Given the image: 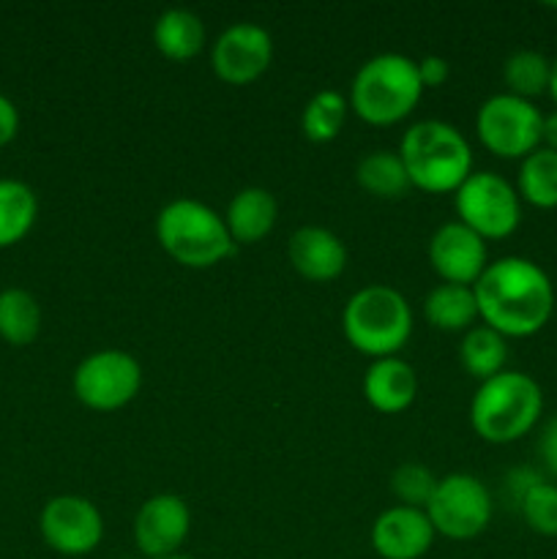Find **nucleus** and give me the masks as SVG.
Returning <instances> with one entry per match:
<instances>
[{
  "instance_id": "f257e3e1",
  "label": "nucleus",
  "mask_w": 557,
  "mask_h": 559,
  "mask_svg": "<svg viewBox=\"0 0 557 559\" xmlns=\"http://www.w3.org/2000/svg\"><path fill=\"white\" fill-rule=\"evenodd\" d=\"M473 293L481 322L506 338L535 336L555 311L552 278L528 257H502L489 262Z\"/></svg>"
},
{
  "instance_id": "f03ea898",
  "label": "nucleus",
  "mask_w": 557,
  "mask_h": 559,
  "mask_svg": "<svg viewBox=\"0 0 557 559\" xmlns=\"http://www.w3.org/2000/svg\"><path fill=\"white\" fill-rule=\"evenodd\" d=\"M399 156L413 189L426 194H457L473 175V151L457 126L446 120H420L404 131Z\"/></svg>"
},
{
  "instance_id": "7ed1b4c3",
  "label": "nucleus",
  "mask_w": 557,
  "mask_h": 559,
  "mask_svg": "<svg viewBox=\"0 0 557 559\" xmlns=\"http://www.w3.org/2000/svg\"><path fill=\"white\" fill-rule=\"evenodd\" d=\"M544 413L541 385L524 371H500L481 382L470 402V424L475 435L491 445H511L522 440Z\"/></svg>"
},
{
  "instance_id": "20e7f679",
  "label": "nucleus",
  "mask_w": 557,
  "mask_h": 559,
  "mask_svg": "<svg viewBox=\"0 0 557 559\" xmlns=\"http://www.w3.org/2000/svg\"><path fill=\"white\" fill-rule=\"evenodd\" d=\"M156 238L158 246L178 265L191 267V271L216 267L218 262L229 260L238 251L224 216H218L205 202L189 200V197L167 202L158 211Z\"/></svg>"
},
{
  "instance_id": "39448f33",
  "label": "nucleus",
  "mask_w": 557,
  "mask_h": 559,
  "mask_svg": "<svg viewBox=\"0 0 557 559\" xmlns=\"http://www.w3.org/2000/svg\"><path fill=\"white\" fill-rule=\"evenodd\" d=\"M424 96L418 63L407 55L386 52L366 60L349 85V109L369 126H393L407 118Z\"/></svg>"
},
{
  "instance_id": "423d86ee",
  "label": "nucleus",
  "mask_w": 557,
  "mask_h": 559,
  "mask_svg": "<svg viewBox=\"0 0 557 559\" xmlns=\"http://www.w3.org/2000/svg\"><path fill=\"white\" fill-rule=\"evenodd\" d=\"M344 338L369 358H396L413 336V309L399 289L369 284L347 300L342 311Z\"/></svg>"
},
{
  "instance_id": "0eeeda50",
  "label": "nucleus",
  "mask_w": 557,
  "mask_h": 559,
  "mask_svg": "<svg viewBox=\"0 0 557 559\" xmlns=\"http://www.w3.org/2000/svg\"><path fill=\"white\" fill-rule=\"evenodd\" d=\"M541 129H544V115L533 102L511 96V93H497L481 104L475 115V134L481 145L497 158H528L530 153L541 147Z\"/></svg>"
},
{
  "instance_id": "6e6552de",
  "label": "nucleus",
  "mask_w": 557,
  "mask_h": 559,
  "mask_svg": "<svg viewBox=\"0 0 557 559\" xmlns=\"http://www.w3.org/2000/svg\"><path fill=\"white\" fill-rule=\"evenodd\" d=\"M457 222L484 240L511 238L522 224V200L506 178L495 173H473L453 197Z\"/></svg>"
},
{
  "instance_id": "1a4fd4ad",
  "label": "nucleus",
  "mask_w": 557,
  "mask_h": 559,
  "mask_svg": "<svg viewBox=\"0 0 557 559\" xmlns=\"http://www.w3.org/2000/svg\"><path fill=\"white\" fill-rule=\"evenodd\" d=\"M491 495L475 475L453 473L437 480V489L426 506L437 535L451 540H473L489 527Z\"/></svg>"
},
{
  "instance_id": "9d476101",
  "label": "nucleus",
  "mask_w": 557,
  "mask_h": 559,
  "mask_svg": "<svg viewBox=\"0 0 557 559\" xmlns=\"http://www.w3.org/2000/svg\"><path fill=\"white\" fill-rule=\"evenodd\" d=\"M74 396L96 413H115L137 399L142 369L123 349H98L74 369Z\"/></svg>"
},
{
  "instance_id": "9b49d317",
  "label": "nucleus",
  "mask_w": 557,
  "mask_h": 559,
  "mask_svg": "<svg viewBox=\"0 0 557 559\" xmlns=\"http://www.w3.org/2000/svg\"><path fill=\"white\" fill-rule=\"evenodd\" d=\"M44 544L63 557H85L104 538V516L87 497L60 495L42 508L38 516Z\"/></svg>"
},
{
  "instance_id": "f8f14e48",
  "label": "nucleus",
  "mask_w": 557,
  "mask_h": 559,
  "mask_svg": "<svg viewBox=\"0 0 557 559\" xmlns=\"http://www.w3.org/2000/svg\"><path fill=\"white\" fill-rule=\"evenodd\" d=\"M273 60V41L265 27L254 22L229 25L216 38L211 52L213 74L227 85H251L268 71Z\"/></svg>"
},
{
  "instance_id": "ddd939ff",
  "label": "nucleus",
  "mask_w": 557,
  "mask_h": 559,
  "mask_svg": "<svg viewBox=\"0 0 557 559\" xmlns=\"http://www.w3.org/2000/svg\"><path fill=\"white\" fill-rule=\"evenodd\" d=\"M191 533V511L183 497L156 495L134 516V544L147 559L178 555Z\"/></svg>"
},
{
  "instance_id": "4468645a",
  "label": "nucleus",
  "mask_w": 557,
  "mask_h": 559,
  "mask_svg": "<svg viewBox=\"0 0 557 559\" xmlns=\"http://www.w3.org/2000/svg\"><path fill=\"white\" fill-rule=\"evenodd\" d=\"M429 262L437 276L442 278V284L475 287L481 273L489 265L486 240L478 238L470 227H464L462 222H448L431 235Z\"/></svg>"
},
{
  "instance_id": "2eb2a0df",
  "label": "nucleus",
  "mask_w": 557,
  "mask_h": 559,
  "mask_svg": "<svg viewBox=\"0 0 557 559\" xmlns=\"http://www.w3.org/2000/svg\"><path fill=\"white\" fill-rule=\"evenodd\" d=\"M435 527L426 511L393 506L371 524V546L382 559H420L435 546Z\"/></svg>"
},
{
  "instance_id": "dca6fc26",
  "label": "nucleus",
  "mask_w": 557,
  "mask_h": 559,
  "mask_svg": "<svg viewBox=\"0 0 557 559\" xmlns=\"http://www.w3.org/2000/svg\"><path fill=\"white\" fill-rule=\"evenodd\" d=\"M289 262L295 273L306 282L328 284L339 278L347 267V249L342 240L325 227H300L289 238Z\"/></svg>"
},
{
  "instance_id": "f3484780",
  "label": "nucleus",
  "mask_w": 557,
  "mask_h": 559,
  "mask_svg": "<svg viewBox=\"0 0 557 559\" xmlns=\"http://www.w3.org/2000/svg\"><path fill=\"white\" fill-rule=\"evenodd\" d=\"M364 396L377 413L399 415L418 396V377L402 358H380L366 371Z\"/></svg>"
},
{
  "instance_id": "a211bd4d",
  "label": "nucleus",
  "mask_w": 557,
  "mask_h": 559,
  "mask_svg": "<svg viewBox=\"0 0 557 559\" xmlns=\"http://www.w3.org/2000/svg\"><path fill=\"white\" fill-rule=\"evenodd\" d=\"M278 218V202L276 197L260 186H249V189L238 191L229 200L227 213H224V224H227L229 235H233L235 246H254L271 235Z\"/></svg>"
},
{
  "instance_id": "6ab92c4d",
  "label": "nucleus",
  "mask_w": 557,
  "mask_h": 559,
  "mask_svg": "<svg viewBox=\"0 0 557 559\" xmlns=\"http://www.w3.org/2000/svg\"><path fill=\"white\" fill-rule=\"evenodd\" d=\"M424 317L431 328L442 333H467L475 320H481L473 287L440 284L426 295Z\"/></svg>"
},
{
  "instance_id": "aec40b11",
  "label": "nucleus",
  "mask_w": 557,
  "mask_h": 559,
  "mask_svg": "<svg viewBox=\"0 0 557 559\" xmlns=\"http://www.w3.org/2000/svg\"><path fill=\"white\" fill-rule=\"evenodd\" d=\"M153 44L167 60H189L205 47V25L189 9H169L153 25Z\"/></svg>"
},
{
  "instance_id": "412c9836",
  "label": "nucleus",
  "mask_w": 557,
  "mask_h": 559,
  "mask_svg": "<svg viewBox=\"0 0 557 559\" xmlns=\"http://www.w3.org/2000/svg\"><path fill=\"white\" fill-rule=\"evenodd\" d=\"M38 218V197L27 183L0 178V249H11L27 238Z\"/></svg>"
},
{
  "instance_id": "4be33fe9",
  "label": "nucleus",
  "mask_w": 557,
  "mask_h": 559,
  "mask_svg": "<svg viewBox=\"0 0 557 559\" xmlns=\"http://www.w3.org/2000/svg\"><path fill=\"white\" fill-rule=\"evenodd\" d=\"M355 180L366 194L377 200H402L413 189L399 151H371L358 162Z\"/></svg>"
},
{
  "instance_id": "5701e85b",
  "label": "nucleus",
  "mask_w": 557,
  "mask_h": 559,
  "mask_svg": "<svg viewBox=\"0 0 557 559\" xmlns=\"http://www.w3.org/2000/svg\"><path fill=\"white\" fill-rule=\"evenodd\" d=\"M459 360H462V369L470 377L481 382L491 380L500 371H506V336H500V333L486 325H473L462 336V344H459Z\"/></svg>"
},
{
  "instance_id": "b1692460",
  "label": "nucleus",
  "mask_w": 557,
  "mask_h": 559,
  "mask_svg": "<svg viewBox=\"0 0 557 559\" xmlns=\"http://www.w3.org/2000/svg\"><path fill=\"white\" fill-rule=\"evenodd\" d=\"M42 333V306L27 289H0V338L14 347L36 342Z\"/></svg>"
},
{
  "instance_id": "393cba45",
  "label": "nucleus",
  "mask_w": 557,
  "mask_h": 559,
  "mask_svg": "<svg viewBox=\"0 0 557 559\" xmlns=\"http://www.w3.org/2000/svg\"><path fill=\"white\" fill-rule=\"evenodd\" d=\"M519 200L538 211H555L557 207V151L538 147L522 158L519 164Z\"/></svg>"
},
{
  "instance_id": "a878e982",
  "label": "nucleus",
  "mask_w": 557,
  "mask_h": 559,
  "mask_svg": "<svg viewBox=\"0 0 557 559\" xmlns=\"http://www.w3.org/2000/svg\"><path fill=\"white\" fill-rule=\"evenodd\" d=\"M552 60L535 49H519L502 66V82H506L511 96L533 102L541 93H549Z\"/></svg>"
},
{
  "instance_id": "bb28decb",
  "label": "nucleus",
  "mask_w": 557,
  "mask_h": 559,
  "mask_svg": "<svg viewBox=\"0 0 557 559\" xmlns=\"http://www.w3.org/2000/svg\"><path fill=\"white\" fill-rule=\"evenodd\" d=\"M349 102L339 91H320L309 98L304 115H300V129L306 140L311 142H333L344 129Z\"/></svg>"
},
{
  "instance_id": "cd10ccee",
  "label": "nucleus",
  "mask_w": 557,
  "mask_h": 559,
  "mask_svg": "<svg viewBox=\"0 0 557 559\" xmlns=\"http://www.w3.org/2000/svg\"><path fill=\"white\" fill-rule=\"evenodd\" d=\"M437 480L440 478H435V473H431L426 464L404 462L393 469L391 491H393V497L399 500V506L426 511V506H429L431 495H435V489H437Z\"/></svg>"
},
{
  "instance_id": "c85d7f7f",
  "label": "nucleus",
  "mask_w": 557,
  "mask_h": 559,
  "mask_svg": "<svg viewBox=\"0 0 557 559\" xmlns=\"http://www.w3.org/2000/svg\"><path fill=\"white\" fill-rule=\"evenodd\" d=\"M524 524L544 538H557V486L538 480L519 502Z\"/></svg>"
},
{
  "instance_id": "c756f323",
  "label": "nucleus",
  "mask_w": 557,
  "mask_h": 559,
  "mask_svg": "<svg viewBox=\"0 0 557 559\" xmlns=\"http://www.w3.org/2000/svg\"><path fill=\"white\" fill-rule=\"evenodd\" d=\"M418 74L420 82H424V91L426 87H442L448 82V76H451V66L440 55H429V58L418 60Z\"/></svg>"
},
{
  "instance_id": "7c9ffc66",
  "label": "nucleus",
  "mask_w": 557,
  "mask_h": 559,
  "mask_svg": "<svg viewBox=\"0 0 557 559\" xmlns=\"http://www.w3.org/2000/svg\"><path fill=\"white\" fill-rule=\"evenodd\" d=\"M16 134H20V109L9 96L0 93V147L14 142Z\"/></svg>"
},
{
  "instance_id": "2f4dec72",
  "label": "nucleus",
  "mask_w": 557,
  "mask_h": 559,
  "mask_svg": "<svg viewBox=\"0 0 557 559\" xmlns=\"http://www.w3.org/2000/svg\"><path fill=\"white\" fill-rule=\"evenodd\" d=\"M538 453L541 459H544L546 469L557 478V418H552L549 424L544 426V431H541Z\"/></svg>"
},
{
  "instance_id": "473e14b6",
  "label": "nucleus",
  "mask_w": 557,
  "mask_h": 559,
  "mask_svg": "<svg viewBox=\"0 0 557 559\" xmlns=\"http://www.w3.org/2000/svg\"><path fill=\"white\" fill-rule=\"evenodd\" d=\"M538 480H544V478H541V475H535L533 469H513V473L508 475V489H511L513 500H517V508H519V502H522V497L528 495V491L533 489Z\"/></svg>"
},
{
  "instance_id": "72a5a7b5",
  "label": "nucleus",
  "mask_w": 557,
  "mask_h": 559,
  "mask_svg": "<svg viewBox=\"0 0 557 559\" xmlns=\"http://www.w3.org/2000/svg\"><path fill=\"white\" fill-rule=\"evenodd\" d=\"M541 147L557 151V112L544 115V129H541Z\"/></svg>"
},
{
  "instance_id": "f704fd0d",
  "label": "nucleus",
  "mask_w": 557,
  "mask_h": 559,
  "mask_svg": "<svg viewBox=\"0 0 557 559\" xmlns=\"http://www.w3.org/2000/svg\"><path fill=\"white\" fill-rule=\"evenodd\" d=\"M549 96L557 104V58L552 60V80H549Z\"/></svg>"
},
{
  "instance_id": "c9c22d12",
  "label": "nucleus",
  "mask_w": 557,
  "mask_h": 559,
  "mask_svg": "<svg viewBox=\"0 0 557 559\" xmlns=\"http://www.w3.org/2000/svg\"><path fill=\"white\" fill-rule=\"evenodd\" d=\"M164 559H191V557H183V555H173V557H164Z\"/></svg>"
},
{
  "instance_id": "e433bc0d",
  "label": "nucleus",
  "mask_w": 557,
  "mask_h": 559,
  "mask_svg": "<svg viewBox=\"0 0 557 559\" xmlns=\"http://www.w3.org/2000/svg\"><path fill=\"white\" fill-rule=\"evenodd\" d=\"M120 559H134V557H120Z\"/></svg>"
}]
</instances>
